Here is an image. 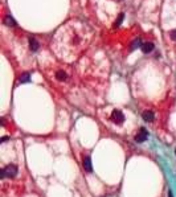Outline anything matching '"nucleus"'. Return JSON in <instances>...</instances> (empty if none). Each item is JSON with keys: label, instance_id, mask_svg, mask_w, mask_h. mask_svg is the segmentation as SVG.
<instances>
[{"label": "nucleus", "instance_id": "6e6552de", "mask_svg": "<svg viewBox=\"0 0 176 197\" xmlns=\"http://www.w3.org/2000/svg\"><path fill=\"white\" fill-rule=\"evenodd\" d=\"M56 78H57L58 81H64V80L68 78V74H66L64 70H58V72L56 73Z\"/></svg>", "mask_w": 176, "mask_h": 197}, {"label": "nucleus", "instance_id": "0eeeda50", "mask_svg": "<svg viewBox=\"0 0 176 197\" xmlns=\"http://www.w3.org/2000/svg\"><path fill=\"white\" fill-rule=\"evenodd\" d=\"M83 168H85V171H87V172H91V171H93V167H91V160H90L89 156H86V157L83 159Z\"/></svg>", "mask_w": 176, "mask_h": 197}, {"label": "nucleus", "instance_id": "f03ea898", "mask_svg": "<svg viewBox=\"0 0 176 197\" xmlns=\"http://www.w3.org/2000/svg\"><path fill=\"white\" fill-rule=\"evenodd\" d=\"M147 138H148V132H147V130H146L144 127H142L140 130H139L138 135L135 136V142L136 143H143L147 140Z\"/></svg>", "mask_w": 176, "mask_h": 197}, {"label": "nucleus", "instance_id": "39448f33", "mask_svg": "<svg viewBox=\"0 0 176 197\" xmlns=\"http://www.w3.org/2000/svg\"><path fill=\"white\" fill-rule=\"evenodd\" d=\"M154 49H155V45L152 44V42H144V44L142 45V52L143 53H151Z\"/></svg>", "mask_w": 176, "mask_h": 197}, {"label": "nucleus", "instance_id": "20e7f679", "mask_svg": "<svg viewBox=\"0 0 176 197\" xmlns=\"http://www.w3.org/2000/svg\"><path fill=\"white\" fill-rule=\"evenodd\" d=\"M38 48H40V44L37 42V40L35 37H29V49L32 52H37Z\"/></svg>", "mask_w": 176, "mask_h": 197}, {"label": "nucleus", "instance_id": "7ed1b4c3", "mask_svg": "<svg viewBox=\"0 0 176 197\" xmlns=\"http://www.w3.org/2000/svg\"><path fill=\"white\" fill-rule=\"evenodd\" d=\"M111 117H113V121H114L115 123H118V125H122L124 122V115L121 110H114L113 114H111Z\"/></svg>", "mask_w": 176, "mask_h": 197}, {"label": "nucleus", "instance_id": "ddd939ff", "mask_svg": "<svg viewBox=\"0 0 176 197\" xmlns=\"http://www.w3.org/2000/svg\"><path fill=\"white\" fill-rule=\"evenodd\" d=\"M169 36H171V38H172V40H175V41H176V29H172V31L169 32Z\"/></svg>", "mask_w": 176, "mask_h": 197}, {"label": "nucleus", "instance_id": "1a4fd4ad", "mask_svg": "<svg viewBox=\"0 0 176 197\" xmlns=\"http://www.w3.org/2000/svg\"><path fill=\"white\" fill-rule=\"evenodd\" d=\"M142 45H143V44H142V40H140V38H135V41L132 42L131 49H130V50H135V49L139 48V46L142 48Z\"/></svg>", "mask_w": 176, "mask_h": 197}, {"label": "nucleus", "instance_id": "9b49d317", "mask_svg": "<svg viewBox=\"0 0 176 197\" xmlns=\"http://www.w3.org/2000/svg\"><path fill=\"white\" fill-rule=\"evenodd\" d=\"M123 19H124V13H121L119 16H118V20L114 23V28H118L119 25L122 24V21H123Z\"/></svg>", "mask_w": 176, "mask_h": 197}, {"label": "nucleus", "instance_id": "4468645a", "mask_svg": "<svg viewBox=\"0 0 176 197\" xmlns=\"http://www.w3.org/2000/svg\"><path fill=\"white\" fill-rule=\"evenodd\" d=\"M168 197H173V194H172V192H171V190H168Z\"/></svg>", "mask_w": 176, "mask_h": 197}, {"label": "nucleus", "instance_id": "423d86ee", "mask_svg": "<svg viewBox=\"0 0 176 197\" xmlns=\"http://www.w3.org/2000/svg\"><path fill=\"white\" fill-rule=\"evenodd\" d=\"M142 117H143V119H144L146 122H152L155 119V115H154V113H152L151 110H146L144 113L142 114Z\"/></svg>", "mask_w": 176, "mask_h": 197}, {"label": "nucleus", "instance_id": "2eb2a0df", "mask_svg": "<svg viewBox=\"0 0 176 197\" xmlns=\"http://www.w3.org/2000/svg\"><path fill=\"white\" fill-rule=\"evenodd\" d=\"M7 136H3V138H1V142H5V140H7Z\"/></svg>", "mask_w": 176, "mask_h": 197}, {"label": "nucleus", "instance_id": "dca6fc26", "mask_svg": "<svg viewBox=\"0 0 176 197\" xmlns=\"http://www.w3.org/2000/svg\"><path fill=\"white\" fill-rule=\"evenodd\" d=\"M175 153H176V151H175Z\"/></svg>", "mask_w": 176, "mask_h": 197}, {"label": "nucleus", "instance_id": "f8f14e48", "mask_svg": "<svg viewBox=\"0 0 176 197\" xmlns=\"http://www.w3.org/2000/svg\"><path fill=\"white\" fill-rule=\"evenodd\" d=\"M29 80H31V76H29L28 73H25V74H23V76L20 77V82H23V83L29 82Z\"/></svg>", "mask_w": 176, "mask_h": 197}, {"label": "nucleus", "instance_id": "9d476101", "mask_svg": "<svg viewBox=\"0 0 176 197\" xmlns=\"http://www.w3.org/2000/svg\"><path fill=\"white\" fill-rule=\"evenodd\" d=\"M4 23H5V24L7 25H16V21L13 20V19H12V16H5V19H4Z\"/></svg>", "mask_w": 176, "mask_h": 197}, {"label": "nucleus", "instance_id": "f257e3e1", "mask_svg": "<svg viewBox=\"0 0 176 197\" xmlns=\"http://www.w3.org/2000/svg\"><path fill=\"white\" fill-rule=\"evenodd\" d=\"M0 175H1V176H0L1 179H5V177H15L17 175V167L15 166V164H9V166L4 167L3 170H1Z\"/></svg>", "mask_w": 176, "mask_h": 197}]
</instances>
